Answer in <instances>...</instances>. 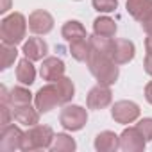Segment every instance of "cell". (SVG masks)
<instances>
[{"mask_svg": "<svg viewBox=\"0 0 152 152\" xmlns=\"http://www.w3.org/2000/svg\"><path fill=\"white\" fill-rule=\"evenodd\" d=\"M86 64H88L90 73L93 75L100 84L113 86L118 81L120 70H118V64L115 63L113 56L104 54V52H97V50H90Z\"/></svg>", "mask_w": 152, "mask_h": 152, "instance_id": "obj_1", "label": "cell"}, {"mask_svg": "<svg viewBox=\"0 0 152 152\" xmlns=\"http://www.w3.org/2000/svg\"><path fill=\"white\" fill-rule=\"evenodd\" d=\"M29 22L22 13H11L0 22V38L2 43L7 45H18L25 39Z\"/></svg>", "mask_w": 152, "mask_h": 152, "instance_id": "obj_2", "label": "cell"}, {"mask_svg": "<svg viewBox=\"0 0 152 152\" xmlns=\"http://www.w3.org/2000/svg\"><path fill=\"white\" fill-rule=\"evenodd\" d=\"M54 131L48 125H32L29 131H25L23 134V143H22V150L31 152V150H41V148H50L52 141H54Z\"/></svg>", "mask_w": 152, "mask_h": 152, "instance_id": "obj_3", "label": "cell"}, {"mask_svg": "<svg viewBox=\"0 0 152 152\" xmlns=\"http://www.w3.org/2000/svg\"><path fill=\"white\" fill-rule=\"evenodd\" d=\"M59 124L66 131H81L88 124V113L83 106H75V104H66L61 113H59Z\"/></svg>", "mask_w": 152, "mask_h": 152, "instance_id": "obj_4", "label": "cell"}, {"mask_svg": "<svg viewBox=\"0 0 152 152\" xmlns=\"http://www.w3.org/2000/svg\"><path fill=\"white\" fill-rule=\"evenodd\" d=\"M34 106L41 115L52 111L56 106H61V99H59L56 83H48L38 90V93L34 95Z\"/></svg>", "mask_w": 152, "mask_h": 152, "instance_id": "obj_5", "label": "cell"}, {"mask_svg": "<svg viewBox=\"0 0 152 152\" xmlns=\"http://www.w3.org/2000/svg\"><path fill=\"white\" fill-rule=\"evenodd\" d=\"M111 116L116 124H132L140 118V106L132 100H118L111 107Z\"/></svg>", "mask_w": 152, "mask_h": 152, "instance_id": "obj_6", "label": "cell"}, {"mask_svg": "<svg viewBox=\"0 0 152 152\" xmlns=\"http://www.w3.org/2000/svg\"><path fill=\"white\" fill-rule=\"evenodd\" d=\"M23 131L16 125H4L0 131V150L2 152H15V150H22V143H23Z\"/></svg>", "mask_w": 152, "mask_h": 152, "instance_id": "obj_7", "label": "cell"}, {"mask_svg": "<svg viewBox=\"0 0 152 152\" xmlns=\"http://www.w3.org/2000/svg\"><path fill=\"white\" fill-rule=\"evenodd\" d=\"M111 102H113V93H111V88L106 86V84H100L99 83L97 86H93L88 91V97H86L88 109L100 111V109H106Z\"/></svg>", "mask_w": 152, "mask_h": 152, "instance_id": "obj_8", "label": "cell"}, {"mask_svg": "<svg viewBox=\"0 0 152 152\" xmlns=\"http://www.w3.org/2000/svg\"><path fill=\"white\" fill-rule=\"evenodd\" d=\"M145 145H147V140L136 125L125 127L124 132L120 134V148L124 152H141Z\"/></svg>", "mask_w": 152, "mask_h": 152, "instance_id": "obj_9", "label": "cell"}, {"mask_svg": "<svg viewBox=\"0 0 152 152\" xmlns=\"http://www.w3.org/2000/svg\"><path fill=\"white\" fill-rule=\"evenodd\" d=\"M29 29L38 36H45L54 29V18L45 9H36L29 15Z\"/></svg>", "mask_w": 152, "mask_h": 152, "instance_id": "obj_10", "label": "cell"}, {"mask_svg": "<svg viewBox=\"0 0 152 152\" xmlns=\"http://www.w3.org/2000/svg\"><path fill=\"white\" fill-rule=\"evenodd\" d=\"M64 70H66L64 61L59 59V57H54V56L45 57L41 66H39V73H41L43 81H48V83H54V81L61 79L64 75Z\"/></svg>", "mask_w": 152, "mask_h": 152, "instance_id": "obj_11", "label": "cell"}, {"mask_svg": "<svg viewBox=\"0 0 152 152\" xmlns=\"http://www.w3.org/2000/svg\"><path fill=\"white\" fill-rule=\"evenodd\" d=\"M134 56H136V47L131 39H125V38L113 39V59L116 64H125L132 61Z\"/></svg>", "mask_w": 152, "mask_h": 152, "instance_id": "obj_12", "label": "cell"}, {"mask_svg": "<svg viewBox=\"0 0 152 152\" xmlns=\"http://www.w3.org/2000/svg\"><path fill=\"white\" fill-rule=\"evenodd\" d=\"M125 9L136 22L143 23L148 16H152V0H127Z\"/></svg>", "mask_w": 152, "mask_h": 152, "instance_id": "obj_13", "label": "cell"}, {"mask_svg": "<svg viewBox=\"0 0 152 152\" xmlns=\"http://www.w3.org/2000/svg\"><path fill=\"white\" fill-rule=\"evenodd\" d=\"M23 54L25 57H29L31 61H39L45 59V56L48 54V45L45 39L41 38H29L23 43Z\"/></svg>", "mask_w": 152, "mask_h": 152, "instance_id": "obj_14", "label": "cell"}, {"mask_svg": "<svg viewBox=\"0 0 152 152\" xmlns=\"http://www.w3.org/2000/svg\"><path fill=\"white\" fill-rule=\"evenodd\" d=\"M39 111L36 109V106L32 107L31 104H25V106H15L13 107V118L18 122V124H23V125H36L39 122Z\"/></svg>", "mask_w": 152, "mask_h": 152, "instance_id": "obj_15", "label": "cell"}, {"mask_svg": "<svg viewBox=\"0 0 152 152\" xmlns=\"http://www.w3.org/2000/svg\"><path fill=\"white\" fill-rule=\"evenodd\" d=\"M95 150L99 152H115L120 148V136L113 131H102L95 136Z\"/></svg>", "mask_w": 152, "mask_h": 152, "instance_id": "obj_16", "label": "cell"}, {"mask_svg": "<svg viewBox=\"0 0 152 152\" xmlns=\"http://www.w3.org/2000/svg\"><path fill=\"white\" fill-rule=\"evenodd\" d=\"M61 36L68 41V43H73V41H79V39H84L88 38V32L84 29V25L77 20H68L63 29H61Z\"/></svg>", "mask_w": 152, "mask_h": 152, "instance_id": "obj_17", "label": "cell"}, {"mask_svg": "<svg viewBox=\"0 0 152 152\" xmlns=\"http://www.w3.org/2000/svg\"><path fill=\"white\" fill-rule=\"evenodd\" d=\"M36 79V68L32 64V61L29 57H23L18 61L16 66V81L23 86H31Z\"/></svg>", "mask_w": 152, "mask_h": 152, "instance_id": "obj_18", "label": "cell"}, {"mask_svg": "<svg viewBox=\"0 0 152 152\" xmlns=\"http://www.w3.org/2000/svg\"><path fill=\"white\" fill-rule=\"evenodd\" d=\"M93 34L104 36V38H113L116 34V23L109 16H99L93 22Z\"/></svg>", "mask_w": 152, "mask_h": 152, "instance_id": "obj_19", "label": "cell"}, {"mask_svg": "<svg viewBox=\"0 0 152 152\" xmlns=\"http://www.w3.org/2000/svg\"><path fill=\"white\" fill-rule=\"evenodd\" d=\"M56 83V86H57V91H59V99H61V106H66V104H70L72 102V99L75 97V86H73V83H72V79H68V77H63L61 79H57V81H54Z\"/></svg>", "mask_w": 152, "mask_h": 152, "instance_id": "obj_20", "label": "cell"}, {"mask_svg": "<svg viewBox=\"0 0 152 152\" xmlns=\"http://www.w3.org/2000/svg\"><path fill=\"white\" fill-rule=\"evenodd\" d=\"M75 148H77V143H75V140L64 132H57L54 136V141L50 145V150L52 152H73Z\"/></svg>", "mask_w": 152, "mask_h": 152, "instance_id": "obj_21", "label": "cell"}, {"mask_svg": "<svg viewBox=\"0 0 152 152\" xmlns=\"http://www.w3.org/2000/svg\"><path fill=\"white\" fill-rule=\"evenodd\" d=\"M32 100V93L25 88V86H15L11 91H9V104L15 107V106H25V104H31Z\"/></svg>", "mask_w": 152, "mask_h": 152, "instance_id": "obj_22", "label": "cell"}, {"mask_svg": "<svg viewBox=\"0 0 152 152\" xmlns=\"http://www.w3.org/2000/svg\"><path fill=\"white\" fill-rule=\"evenodd\" d=\"M90 38H84V39H79V41H73L70 43V54L75 61H86L88 56H90Z\"/></svg>", "mask_w": 152, "mask_h": 152, "instance_id": "obj_23", "label": "cell"}, {"mask_svg": "<svg viewBox=\"0 0 152 152\" xmlns=\"http://www.w3.org/2000/svg\"><path fill=\"white\" fill-rule=\"evenodd\" d=\"M0 52H2V70H7L13 63H15V59H16V56H18V50H16V45H7V43H2V47H0Z\"/></svg>", "mask_w": 152, "mask_h": 152, "instance_id": "obj_24", "label": "cell"}, {"mask_svg": "<svg viewBox=\"0 0 152 152\" xmlns=\"http://www.w3.org/2000/svg\"><path fill=\"white\" fill-rule=\"evenodd\" d=\"M91 4L99 13H113L118 7V0H91Z\"/></svg>", "mask_w": 152, "mask_h": 152, "instance_id": "obj_25", "label": "cell"}, {"mask_svg": "<svg viewBox=\"0 0 152 152\" xmlns=\"http://www.w3.org/2000/svg\"><path fill=\"white\" fill-rule=\"evenodd\" d=\"M136 127L141 131V134L145 136L147 141L152 140V118H141V120L136 124Z\"/></svg>", "mask_w": 152, "mask_h": 152, "instance_id": "obj_26", "label": "cell"}, {"mask_svg": "<svg viewBox=\"0 0 152 152\" xmlns=\"http://www.w3.org/2000/svg\"><path fill=\"white\" fill-rule=\"evenodd\" d=\"M9 102H0V113H2V118H0V125H9L11 118H13V109H9Z\"/></svg>", "mask_w": 152, "mask_h": 152, "instance_id": "obj_27", "label": "cell"}, {"mask_svg": "<svg viewBox=\"0 0 152 152\" xmlns=\"http://www.w3.org/2000/svg\"><path fill=\"white\" fill-rule=\"evenodd\" d=\"M143 68H145V72H147L148 75H152V56H150V54H147V56H145Z\"/></svg>", "mask_w": 152, "mask_h": 152, "instance_id": "obj_28", "label": "cell"}, {"mask_svg": "<svg viewBox=\"0 0 152 152\" xmlns=\"http://www.w3.org/2000/svg\"><path fill=\"white\" fill-rule=\"evenodd\" d=\"M141 27H143V31L147 32V36H152V16H148V18L141 23Z\"/></svg>", "mask_w": 152, "mask_h": 152, "instance_id": "obj_29", "label": "cell"}, {"mask_svg": "<svg viewBox=\"0 0 152 152\" xmlns=\"http://www.w3.org/2000/svg\"><path fill=\"white\" fill-rule=\"evenodd\" d=\"M145 99H147L148 104H152V81L145 86Z\"/></svg>", "mask_w": 152, "mask_h": 152, "instance_id": "obj_30", "label": "cell"}, {"mask_svg": "<svg viewBox=\"0 0 152 152\" xmlns=\"http://www.w3.org/2000/svg\"><path fill=\"white\" fill-rule=\"evenodd\" d=\"M145 50H147V54L152 56V36H147L145 38Z\"/></svg>", "mask_w": 152, "mask_h": 152, "instance_id": "obj_31", "label": "cell"}, {"mask_svg": "<svg viewBox=\"0 0 152 152\" xmlns=\"http://www.w3.org/2000/svg\"><path fill=\"white\" fill-rule=\"evenodd\" d=\"M9 9V0H4V6H2V9H0V13H6Z\"/></svg>", "mask_w": 152, "mask_h": 152, "instance_id": "obj_32", "label": "cell"}]
</instances>
